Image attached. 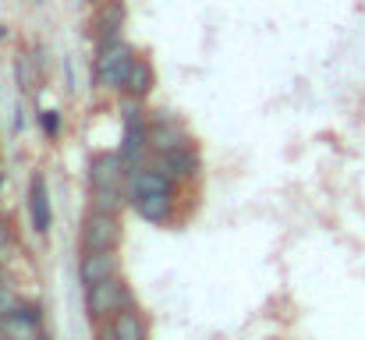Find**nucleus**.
I'll return each mask as SVG.
<instances>
[{
  "label": "nucleus",
  "mask_w": 365,
  "mask_h": 340,
  "mask_svg": "<svg viewBox=\"0 0 365 340\" xmlns=\"http://www.w3.org/2000/svg\"><path fill=\"white\" fill-rule=\"evenodd\" d=\"M174 185L156 163H142L128 174V206L145 224H167L174 217Z\"/></svg>",
  "instance_id": "f257e3e1"
},
{
  "label": "nucleus",
  "mask_w": 365,
  "mask_h": 340,
  "mask_svg": "<svg viewBox=\"0 0 365 340\" xmlns=\"http://www.w3.org/2000/svg\"><path fill=\"white\" fill-rule=\"evenodd\" d=\"M131 64H135V50L124 43V36L96 46V78H100L103 89L124 93V82L131 75Z\"/></svg>",
  "instance_id": "f03ea898"
},
{
  "label": "nucleus",
  "mask_w": 365,
  "mask_h": 340,
  "mask_svg": "<svg viewBox=\"0 0 365 340\" xmlns=\"http://www.w3.org/2000/svg\"><path fill=\"white\" fill-rule=\"evenodd\" d=\"M131 305H135V294H131V287L121 280V273L110 277V280H100V284H93V287L86 291V312H89V319H96V323L118 316L121 309H131Z\"/></svg>",
  "instance_id": "7ed1b4c3"
},
{
  "label": "nucleus",
  "mask_w": 365,
  "mask_h": 340,
  "mask_svg": "<svg viewBox=\"0 0 365 340\" xmlns=\"http://www.w3.org/2000/svg\"><path fill=\"white\" fill-rule=\"evenodd\" d=\"M128 163L121 153H100L89 163V192H121L128 195Z\"/></svg>",
  "instance_id": "20e7f679"
},
{
  "label": "nucleus",
  "mask_w": 365,
  "mask_h": 340,
  "mask_svg": "<svg viewBox=\"0 0 365 340\" xmlns=\"http://www.w3.org/2000/svg\"><path fill=\"white\" fill-rule=\"evenodd\" d=\"M78 241H82V252H118V241H121V220L89 210L86 220H82V230H78Z\"/></svg>",
  "instance_id": "39448f33"
},
{
  "label": "nucleus",
  "mask_w": 365,
  "mask_h": 340,
  "mask_svg": "<svg viewBox=\"0 0 365 340\" xmlns=\"http://www.w3.org/2000/svg\"><path fill=\"white\" fill-rule=\"evenodd\" d=\"M185 145H192V135L185 131L181 117H174L170 110H156L149 117V149L156 156L174 153V149H185Z\"/></svg>",
  "instance_id": "423d86ee"
},
{
  "label": "nucleus",
  "mask_w": 365,
  "mask_h": 340,
  "mask_svg": "<svg viewBox=\"0 0 365 340\" xmlns=\"http://www.w3.org/2000/svg\"><path fill=\"white\" fill-rule=\"evenodd\" d=\"M0 337L4 340H46V334H43L39 312L29 309V305H18L14 312L0 316Z\"/></svg>",
  "instance_id": "0eeeda50"
},
{
  "label": "nucleus",
  "mask_w": 365,
  "mask_h": 340,
  "mask_svg": "<svg viewBox=\"0 0 365 340\" xmlns=\"http://www.w3.org/2000/svg\"><path fill=\"white\" fill-rule=\"evenodd\" d=\"M118 269H121L118 252H82V262H78V280H82V287L89 291L93 284L118 277Z\"/></svg>",
  "instance_id": "6e6552de"
},
{
  "label": "nucleus",
  "mask_w": 365,
  "mask_h": 340,
  "mask_svg": "<svg viewBox=\"0 0 365 340\" xmlns=\"http://www.w3.org/2000/svg\"><path fill=\"white\" fill-rule=\"evenodd\" d=\"M156 167L167 177H174V181H192L199 174V149L195 145H185V149L163 153V156H156Z\"/></svg>",
  "instance_id": "1a4fd4ad"
},
{
  "label": "nucleus",
  "mask_w": 365,
  "mask_h": 340,
  "mask_svg": "<svg viewBox=\"0 0 365 340\" xmlns=\"http://www.w3.org/2000/svg\"><path fill=\"white\" fill-rule=\"evenodd\" d=\"M29 213H32L36 234H50L53 213H50V192H46V177L43 174H36L32 185H29Z\"/></svg>",
  "instance_id": "9d476101"
},
{
  "label": "nucleus",
  "mask_w": 365,
  "mask_h": 340,
  "mask_svg": "<svg viewBox=\"0 0 365 340\" xmlns=\"http://www.w3.org/2000/svg\"><path fill=\"white\" fill-rule=\"evenodd\" d=\"M124 25V0H103V7L96 11V46L121 39Z\"/></svg>",
  "instance_id": "9b49d317"
},
{
  "label": "nucleus",
  "mask_w": 365,
  "mask_h": 340,
  "mask_svg": "<svg viewBox=\"0 0 365 340\" xmlns=\"http://www.w3.org/2000/svg\"><path fill=\"white\" fill-rule=\"evenodd\" d=\"M107 323L114 326V334H118L121 340H149V326H145V316L138 312V305L121 309V312L110 316Z\"/></svg>",
  "instance_id": "f8f14e48"
},
{
  "label": "nucleus",
  "mask_w": 365,
  "mask_h": 340,
  "mask_svg": "<svg viewBox=\"0 0 365 340\" xmlns=\"http://www.w3.org/2000/svg\"><path fill=\"white\" fill-rule=\"evenodd\" d=\"M153 82H156L153 64H149L145 57H135L131 75H128V82H124V96H131V100H145V96L153 93Z\"/></svg>",
  "instance_id": "ddd939ff"
},
{
  "label": "nucleus",
  "mask_w": 365,
  "mask_h": 340,
  "mask_svg": "<svg viewBox=\"0 0 365 340\" xmlns=\"http://www.w3.org/2000/svg\"><path fill=\"white\" fill-rule=\"evenodd\" d=\"M128 202V195L121 192H89V210L93 213H107V217H118Z\"/></svg>",
  "instance_id": "4468645a"
},
{
  "label": "nucleus",
  "mask_w": 365,
  "mask_h": 340,
  "mask_svg": "<svg viewBox=\"0 0 365 340\" xmlns=\"http://www.w3.org/2000/svg\"><path fill=\"white\" fill-rule=\"evenodd\" d=\"M18 86H21V93H36L39 89V78L32 75V57L29 53L18 57Z\"/></svg>",
  "instance_id": "2eb2a0df"
},
{
  "label": "nucleus",
  "mask_w": 365,
  "mask_h": 340,
  "mask_svg": "<svg viewBox=\"0 0 365 340\" xmlns=\"http://www.w3.org/2000/svg\"><path fill=\"white\" fill-rule=\"evenodd\" d=\"M96 340H121L118 334H114V326L103 319V323H96Z\"/></svg>",
  "instance_id": "dca6fc26"
},
{
  "label": "nucleus",
  "mask_w": 365,
  "mask_h": 340,
  "mask_svg": "<svg viewBox=\"0 0 365 340\" xmlns=\"http://www.w3.org/2000/svg\"><path fill=\"white\" fill-rule=\"evenodd\" d=\"M43 124H46V131H50V135H57V113H46V117H43Z\"/></svg>",
  "instance_id": "f3484780"
},
{
  "label": "nucleus",
  "mask_w": 365,
  "mask_h": 340,
  "mask_svg": "<svg viewBox=\"0 0 365 340\" xmlns=\"http://www.w3.org/2000/svg\"><path fill=\"white\" fill-rule=\"evenodd\" d=\"M4 244H7V224L0 220V248H4Z\"/></svg>",
  "instance_id": "a211bd4d"
},
{
  "label": "nucleus",
  "mask_w": 365,
  "mask_h": 340,
  "mask_svg": "<svg viewBox=\"0 0 365 340\" xmlns=\"http://www.w3.org/2000/svg\"><path fill=\"white\" fill-rule=\"evenodd\" d=\"M4 284H7V277H4V269H0V287H4Z\"/></svg>",
  "instance_id": "6ab92c4d"
},
{
  "label": "nucleus",
  "mask_w": 365,
  "mask_h": 340,
  "mask_svg": "<svg viewBox=\"0 0 365 340\" xmlns=\"http://www.w3.org/2000/svg\"><path fill=\"white\" fill-rule=\"evenodd\" d=\"M0 188H4V170H0Z\"/></svg>",
  "instance_id": "aec40b11"
},
{
  "label": "nucleus",
  "mask_w": 365,
  "mask_h": 340,
  "mask_svg": "<svg viewBox=\"0 0 365 340\" xmlns=\"http://www.w3.org/2000/svg\"><path fill=\"white\" fill-rule=\"evenodd\" d=\"M0 340H4V337H0Z\"/></svg>",
  "instance_id": "412c9836"
}]
</instances>
